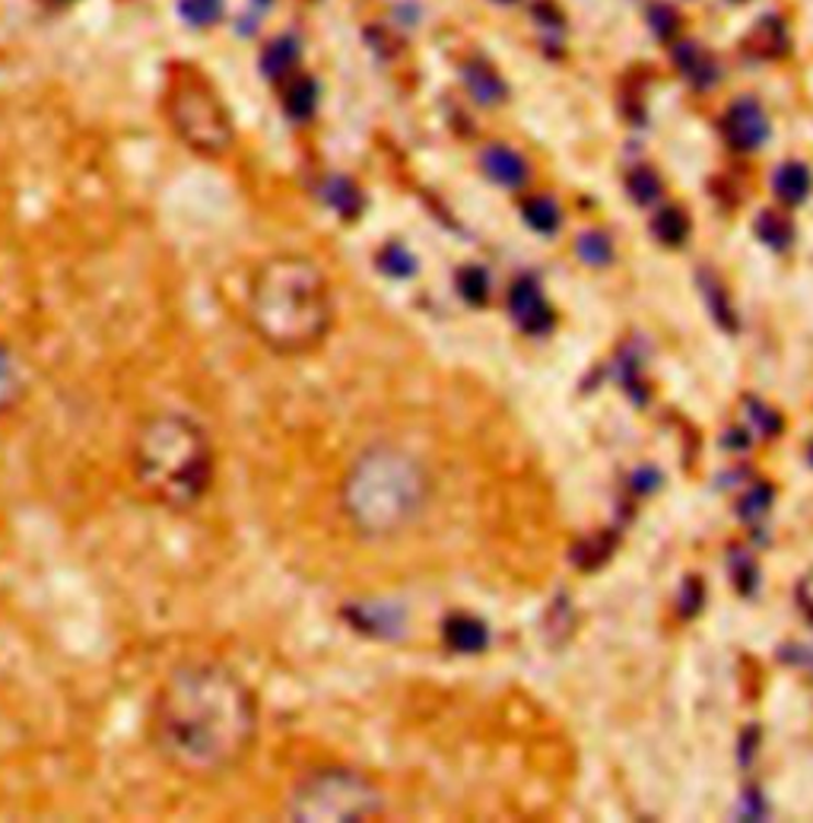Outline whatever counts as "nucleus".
I'll return each instance as SVG.
<instances>
[{
	"label": "nucleus",
	"instance_id": "37998d69",
	"mask_svg": "<svg viewBox=\"0 0 813 823\" xmlns=\"http://www.w3.org/2000/svg\"><path fill=\"white\" fill-rule=\"evenodd\" d=\"M808 461H811V467H813V442H811V449H808Z\"/></svg>",
	"mask_w": 813,
	"mask_h": 823
},
{
	"label": "nucleus",
	"instance_id": "b1692460",
	"mask_svg": "<svg viewBox=\"0 0 813 823\" xmlns=\"http://www.w3.org/2000/svg\"><path fill=\"white\" fill-rule=\"evenodd\" d=\"M652 236L658 239L667 248H677V245L687 243V236H690V216L684 214L680 207H674V204H667L662 207L655 219H652Z\"/></svg>",
	"mask_w": 813,
	"mask_h": 823
},
{
	"label": "nucleus",
	"instance_id": "0eeeda50",
	"mask_svg": "<svg viewBox=\"0 0 813 823\" xmlns=\"http://www.w3.org/2000/svg\"><path fill=\"white\" fill-rule=\"evenodd\" d=\"M509 315L515 328L531 337L550 335L556 328V312L534 277H518L509 290Z\"/></svg>",
	"mask_w": 813,
	"mask_h": 823
},
{
	"label": "nucleus",
	"instance_id": "79ce46f5",
	"mask_svg": "<svg viewBox=\"0 0 813 823\" xmlns=\"http://www.w3.org/2000/svg\"><path fill=\"white\" fill-rule=\"evenodd\" d=\"M493 3H499V7H512V3H518V0H493Z\"/></svg>",
	"mask_w": 813,
	"mask_h": 823
},
{
	"label": "nucleus",
	"instance_id": "aec40b11",
	"mask_svg": "<svg viewBox=\"0 0 813 823\" xmlns=\"http://www.w3.org/2000/svg\"><path fill=\"white\" fill-rule=\"evenodd\" d=\"M300 61V42L293 35H276L261 55V74L268 80H283Z\"/></svg>",
	"mask_w": 813,
	"mask_h": 823
},
{
	"label": "nucleus",
	"instance_id": "4c0bfd02",
	"mask_svg": "<svg viewBox=\"0 0 813 823\" xmlns=\"http://www.w3.org/2000/svg\"><path fill=\"white\" fill-rule=\"evenodd\" d=\"M741 818H744V821H763V818H766V801H763V794L754 792V789L744 792Z\"/></svg>",
	"mask_w": 813,
	"mask_h": 823
},
{
	"label": "nucleus",
	"instance_id": "2f4dec72",
	"mask_svg": "<svg viewBox=\"0 0 813 823\" xmlns=\"http://www.w3.org/2000/svg\"><path fill=\"white\" fill-rule=\"evenodd\" d=\"M454 283H458V293L467 305H486V300H489V274L477 264L461 268Z\"/></svg>",
	"mask_w": 813,
	"mask_h": 823
},
{
	"label": "nucleus",
	"instance_id": "423d86ee",
	"mask_svg": "<svg viewBox=\"0 0 813 823\" xmlns=\"http://www.w3.org/2000/svg\"><path fill=\"white\" fill-rule=\"evenodd\" d=\"M166 119L184 147L201 156H223L236 144L233 115L223 95L197 70L176 67L166 90Z\"/></svg>",
	"mask_w": 813,
	"mask_h": 823
},
{
	"label": "nucleus",
	"instance_id": "c9c22d12",
	"mask_svg": "<svg viewBox=\"0 0 813 823\" xmlns=\"http://www.w3.org/2000/svg\"><path fill=\"white\" fill-rule=\"evenodd\" d=\"M664 487V474L655 467V464H639L633 474H630V489L635 496H652Z\"/></svg>",
	"mask_w": 813,
	"mask_h": 823
},
{
	"label": "nucleus",
	"instance_id": "a878e982",
	"mask_svg": "<svg viewBox=\"0 0 813 823\" xmlns=\"http://www.w3.org/2000/svg\"><path fill=\"white\" fill-rule=\"evenodd\" d=\"M575 255L588 268H607L613 261V243L601 229H588L575 239Z\"/></svg>",
	"mask_w": 813,
	"mask_h": 823
},
{
	"label": "nucleus",
	"instance_id": "6ab92c4d",
	"mask_svg": "<svg viewBox=\"0 0 813 823\" xmlns=\"http://www.w3.org/2000/svg\"><path fill=\"white\" fill-rule=\"evenodd\" d=\"M617 541H620V534H617V531H601V534L585 538L581 544H575L573 553H569V560H573L575 570H581V573H595V570H601L603 563L610 560V553H613V548H617Z\"/></svg>",
	"mask_w": 813,
	"mask_h": 823
},
{
	"label": "nucleus",
	"instance_id": "c85d7f7f",
	"mask_svg": "<svg viewBox=\"0 0 813 823\" xmlns=\"http://www.w3.org/2000/svg\"><path fill=\"white\" fill-rule=\"evenodd\" d=\"M379 271L385 277H392V280H410V277L420 271V261L404 245H385L379 251Z\"/></svg>",
	"mask_w": 813,
	"mask_h": 823
},
{
	"label": "nucleus",
	"instance_id": "393cba45",
	"mask_svg": "<svg viewBox=\"0 0 813 823\" xmlns=\"http://www.w3.org/2000/svg\"><path fill=\"white\" fill-rule=\"evenodd\" d=\"M521 216H524V223H528L534 233H541V236H553V233L560 229V223H563L560 204H556L553 198H546V194L528 198V201L521 204Z\"/></svg>",
	"mask_w": 813,
	"mask_h": 823
},
{
	"label": "nucleus",
	"instance_id": "5701e85b",
	"mask_svg": "<svg viewBox=\"0 0 813 823\" xmlns=\"http://www.w3.org/2000/svg\"><path fill=\"white\" fill-rule=\"evenodd\" d=\"M283 109H286V119L290 122H308L318 109V83L312 77H296L290 87H286V95H283Z\"/></svg>",
	"mask_w": 813,
	"mask_h": 823
},
{
	"label": "nucleus",
	"instance_id": "412c9836",
	"mask_svg": "<svg viewBox=\"0 0 813 823\" xmlns=\"http://www.w3.org/2000/svg\"><path fill=\"white\" fill-rule=\"evenodd\" d=\"M747 48H754L759 58H782L788 48V30L779 16H766L756 23V30L747 38Z\"/></svg>",
	"mask_w": 813,
	"mask_h": 823
},
{
	"label": "nucleus",
	"instance_id": "6e6552de",
	"mask_svg": "<svg viewBox=\"0 0 813 823\" xmlns=\"http://www.w3.org/2000/svg\"><path fill=\"white\" fill-rule=\"evenodd\" d=\"M722 131L734 150L754 153L769 140L772 124H769L766 109L759 105V99H754V95H741V99H734V102L727 105Z\"/></svg>",
	"mask_w": 813,
	"mask_h": 823
},
{
	"label": "nucleus",
	"instance_id": "f704fd0d",
	"mask_svg": "<svg viewBox=\"0 0 813 823\" xmlns=\"http://www.w3.org/2000/svg\"><path fill=\"white\" fill-rule=\"evenodd\" d=\"M702 605H705V585H702V579L690 576V579L684 582V588H680L677 610H680L684 620H690V617H696V613L702 610Z\"/></svg>",
	"mask_w": 813,
	"mask_h": 823
},
{
	"label": "nucleus",
	"instance_id": "f257e3e1",
	"mask_svg": "<svg viewBox=\"0 0 813 823\" xmlns=\"http://www.w3.org/2000/svg\"><path fill=\"white\" fill-rule=\"evenodd\" d=\"M261 729L251 684L223 662H188L169 674L153 700L156 754L184 779H216L248 760Z\"/></svg>",
	"mask_w": 813,
	"mask_h": 823
},
{
	"label": "nucleus",
	"instance_id": "1a4fd4ad",
	"mask_svg": "<svg viewBox=\"0 0 813 823\" xmlns=\"http://www.w3.org/2000/svg\"><path fill=\"white\" fill-rule=\"evenodd\" d=\"M481 169L489 182L499 184V188H509V191L524 188L528 179H531L528 159L518 150H512L509 144H489V147H483Z\"/></svg>",
	"mask_w": 813,
	"mask_h": 823
},
{
	"label": "nucleus",
	"instance_id": "20e7f679",
	"mask_svg": "<svg viewBox=\"0 0 813 823\" xmlns=\"http://www.w3.org/2000/svg\"><path fill=\"white\" fill-rule=\"evenodd\" d=\"M432 481L417 458L397 446L365 449L340 484V509L365 538H394L420 519Z\"/></svg>",
	"mask_w": 813,
	"mask_h": 823
},
{
	"label": "nucleus",
	"instance_id": "7ed1b4c3",
	"mask_svg": "<svg viewBox=\"0 0 813 823\" xmlns=\"http://www.w3.org/2000/svg\"><path fill=\"white\" fill-rule=\"evenodd\" d=\"M131 471L156 506L188 512L211 493L216 474L211 436L188 414H156L134 436Z\"/></svg>",
	"mask_w": 813,
	"mask_h": 823
},
{
	"label": "nucleus",
	"instance_id": "a211bd4d",
	"mask_svg": "<svg viewBox=\"0 0 813 823\" xmlns=\"http://www.w3.org/2000/svg\"><path fill=\"white\" fill-rule=\"evenodd\" d=\"M321 198H325V204L331 207L334 214L343 216V219H357L362 214V207H365V198H362L360 184L353 182V179H347V176H331V179H325L321 184Z\"/></svg>",
	"mask_w": 813,
	"mask_h": 823
},
{
	"label": "nucleus",
	"instance_id": "cd10ccee",
	"mask_svg": "<svg viewBox=\"0 0 813 823\" xmlns=\"http://www.w3.org/2000/svg\"><path fill=\"white\" fill-rule=\"evenodd\" d=\"M731 582H734V588H737V595H744V598H754L756 591H759V563H756V556H750L747 550H734L731 553Z\"/></svg>",
	"mask_w": 813,
	"mask_h": 823
},
{
	"label": "nucleus",
	"instance_id": "bb28decb",
	"mask_svg": "<svg viewBox=\"0 0 813 823\" xmlns=\"http://www.w3.org/2000/svg\"><path fill=\"white\" fill-rule=\"evenodd\" d=\"M772 503H776V487L766 484V481H756L754 487L747 489V493L741 496V503H737V519L744 521V525L763 521L769 516Z\"/></svg>",
	"mask_w": 813,
	"mask_h": 823
},
{
	"label": "nucleus",
	"instance_id": "7c9ffc66",
	"mask_svg": "<svg viewBox=\"0 0 813 823\" xmlns=\"http://www.w3.org/2000/svg\"><path fill=\"white\" fill-rule=\"evenodd\" d=\"M223 0H179V16L194 26V30H207L213 23L223 20Z\"/></svg>",
	"mask_w": 813,
	"mask_h": 823
},
{
	"label": "nucleus",
	"instance_id": "9d476101",
	"mask_svg": "<svg viewBox=\"0 0 813 823\" xmlns=\"http://www.w3.org/2000/svg\"><path fill=\"white\" fill-rule=\"evenodd\" d=\"M30 395V369L23 357L0 337V420L10 417Z\"/></svg>",
	"mask_w": 813,
	"mask_h": 823
},
{
	"label": "nucleus",
	"instance_id": "ddd939ff",
	"mask_svg": "<svg viewBox=\"0 0 813 823\" xmlns=\"http://www.w3.org/2000/svg\"><path fill=\"white\" fill-rule=\"evenodd\" d=\"M670 58H674V67L680 70V77L693 90H712L722 77V64L715 61L712 52H705L699 42H680Z\"/></svg>",
	"mask_w": 813,
	"mask_h": 823
},
{
	"label": "nucleus",
	"instance_id": "f8f14e48",
	"mask_svg": "<svg viewBox=\"0 0 813 823\" xmlns=\"http://www.w3.org/2000/svg\"><path fill=\"white\" fill-rule=\"evenodd\" d=\"M343 617L350 620V627L362 633V636H382V640H394L404 633V610L392 608V605H347Z\"/></svg>",
	"mask_w": 813,
	"mask_h": 823
},
{
	"label": "nucleus",
	"instance_id": "f3484780",
	"mask_svg": "<svg viewBox=\"0 0 813 823\" xmlns=\"http://www.w3.org/2000/svg\"><path fill=\"white\" fill-rule=\"evenodd\" d=\"M699 290H702V296H705V308H709L712 322H715L722 331L734 335V331L741 328V322H737V312H734V303H731L727 286H724L722 280L712 274V271H699Z\"/></svg>",
	"mask_w": 813,
	"mask_h": 823
},
{
	"label": "nucleus",
	"instance_id": "c756f323",
	"mask_svg": "<svg viewBox=\"0 0 813 823\" xmlns=\"http://www.w3.org/2000/svg\"><path fill=\"white\" fill-rule=\"evenodd\" d=\"M626 191H630V198H633L639 207H652V204L662 201L664 188L662 179H658V172L648 169V166H642V169H633V172H630Z\"/></svg>",
	"mask_w": 813,
	"mask_h": 823
},
{
	"label": "nucleus",
	"instance_id": "e433bc0d",
	"mask_svg": "<svg viewBox=\"0 0 813 823\" xmlns=\"http://www.w3.org/2000/svg\"><path fill=\"white\" fill-rule=\"evenodd\" d=\"M759 744H763V734H759L756 725H750L747 732L737 737V760H741L744 769H750V766H754L756 754H759Z\"/></svg>",
	"mask_w": 813,
	"mask_h": 823
},
{
	"label": "nucleus",
	"instance_id": "a19ab883",
	"mask_svg": "<svg viewBox=\"0 0 813 823\" xmlns=\"http://www.w3.org/2000/svg\"><path fill=\"white\" fill-rule=\"evenodd\" d=\"M798 598H801V605H804V610H808V617L813 620V601H811V598H804V588L798 591Z\"/></svg>",
	"mask_w": 813,
	"mask_h": 823
},
{
	"label": "nucleus",
	"instance_id": "9b49d317",
	"mask_svg": "<svg viewBox=\"0 0 813 823\" xmlns=\"http://www.w3.org/2000/svg\"><path fill=\"white\" fill-rule=\"evenodd\" d=\"M442 642L454 655H483L489 649V627L474 613H449L442 620Z\"/></svg>",
	"mask_w": 813,
	"mask_h": 823
},
{
	"label": "nucleus",
	"instance_id": "ea45409f",
	"mask_svg": "<svg viewBox=\"0 0 813 823\" xmlns=\"http://www.w3.org/2000/svg\"><path fill=\"white\" fill-rule=\"evenodd\" d=\"M534 20L541 23L543 30H553V32L563 30V16H560V10H556V7H550L546 0H541V3L534 7Z\"/></svg>",
	"mask_w": 813,
	"mask_h": 823
},
{
	"label": "nucleus",
	"instance_id": "72a5a7b5",
	"mask_svg": "<svg viewBox=\"0 0 813 823\" xmlns=\"http://www.w3.org/2000/svg\"><path fill=\"white\" fill-rule=\"evenodd\" d=\"M747 414H750L754 427H759V432H766V436H779L784 429V417L779 410H772L766 401L747 397Z\"/></svg>",
	"mask_w": 813,
	"mask_h": 823
},
{
	"label": "nucleus",
	"instance_id": "39448f33",
	"mask_svg": "<svg viewBox=\"0 0 813 823\" xmlns=\"http://www.w3.org/2000/svg\"><path fill=\"white\" fill-rule=\"evenodd\" d=\"M385 814V792L350 766H315L293 782L283 818L300 823H357Z\"/></svg>",
	"mask_w": 813,
	"mask_h": 823
},
{
	"label": "nucleus",
	"instance_id": "58836bf2",
	"mask_svg": "<svg viewBox=\"0 0 813 823\" xmlns=\"http://www.w3.org/2000/svg\"><path fill=\"white\" fill-rule=\"evenodd\" d=\"M722 446L727 449V452H747V449H750V432H747L744 427L724 429Z\"/></svg>",
	"mask_w": 813,
	"mask_h": 823
},
{
	"label": "nucleus",
	"instance_id": "f03ea898",
	"mask_svg": "<svg viewBox=\"0 0 813 823\" xmlns=\"http://www.w3.org/2000/svg\"><path fill=\"white\" fill-rule=\"evenodd\" d=\"M248 328L280 357L318 350L334 328V296L325 271L302 255H276L248 283Z\"/></svg>",
	"mask_w": 813,
	"mask_h": 823
},
{
	"label": "nucleus",
	"instance_id": "473e14b6",
	"mask_svg": "<svg viewBox=\"0 0 813 823\" xmlns=\"http://www.w3.org/2000/svg\"><path fill=\"white\" fill-rule=\"evenodd\" d=\"M648 30H652V35H655L658 42L674 38L677 30H680V13H677L670 3H652V7H648Z\"/></svg>",
	"mask_w": 813,
	"mask_h": 823
},
{
	"label": "nucleus",
	"instance_id": "2eb2a0df",
	"mask_svg": "<svg viewBox=\"0 0 813 823\" xmlns=\"http://www.w3.org/2000/svg\"><path fill=\"white\" fill-rule=\"evenodd\" d=\"M642 363H645V353L635 347V337L630 343H623L620 350H617V360H613V379L620 382V388L626 392V395L633 397L639 407H645L648 404V397H652V388L645 385V379H642Z\"/></svg>",
	"mask_w": 813,
	"mask_h": 823
},
{
	"label": "nucleus",
	"instance_id": "4468645a",
	"mask_svg": "<svg viewBox=\"0 0 813 823\" xmlns=\"http://www.w3.org/2000/svg\"><path fill=\"white\" fill-rule=\"evenodd\" d=\"M461 80H464V90L471 92V99H474L477 105H486V109L506 102V95H509V87H506V80L499 77V70L489 67L486 61L464 64V67H461Z\"/></svg>",
	"mask_w": 813,
	"mask_h": 823
},
{
	"label": "nucleus",
	"instance_id": "dca6fc26",
	"mask_svg": "<svg viewBox=\"0 0 813 823\" xmlns=\"http://www.w3.org/2000/svg\"><path fill=\"white\" fill-rule=\"evenodd\" d=\"M772 191L784 207H801L813 191V172L801 159H788L772 176Z\"/></svg>",
	"mask_w": 813,
	"mask_h": 823
},
{
	"label": "nucleus",
	"instance_id": "4be33fe9",
	"mask_svg": "<svg viewBox=\"0 0 813 823\" xmlns=\"http://www.w3.org/2000/svg\"><path fill=\"white\" fill-rule=\"evenodd\" d=\"M754 233L756 239L766 245V248H772V251H788L791 243H794V226H791V219L784 214H779V211H763V214H756Z\"/></svg>",
	"mask_w": 813,
	"mask_h": 823
}]
</instances>
